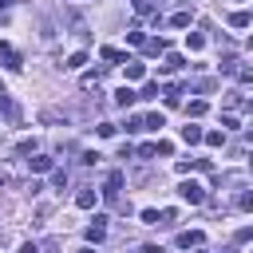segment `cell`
Wrapping results in <instances>:
<instances>
[{"mask_svg":"<svg viewBox=\"0 0 253 253\" xmlns=\"http://www.w3.org/2000/svg\"><path fill=\"white\" fill-rule=\"evenodd\" d=\"M237 206H241V210H253V194H241V198H237Z\"/></svg>","mask_w":253,"mask_h":253,"instance_id":"obj_24","label":"cell"},{"mask_svg":"<svg viewBox=\"0 0 253 253\" xmlns=\"http://www.w3.org/2000/svg\"><path fill=\"white\" fill-rule=\"evenodd\" d=\"M163 123H166V119H163V115L154 111V115H146V123H143V126H146V131H158V126H163Z\"/></svg>","mask_w":253,"mask_h":253,"instance_id":"obj_15","label":"cell"},{"mask_svg":"<svg viewBox=\"0 0 253 253\" xmlns=\"http://www.w3.org/2000/svg\"><path fill=\"white\" fill-rule=\"evenodd\" d=\"M178 68H182V55H166L163 59V72H178Z\"/></svg>","mask_w":253,"mask_h":253,"instance_id":"obj_16","label":"cell"},{"mask_svg":"<svg viewBox=\"0 0 253 253\" xmlns=\"http://www.w3.org/2000/svg\"><path fill=\"white\" fill-rule=\"evenodd\" d=\"M178 194H182V202H190V206L206 202V190H202L198 182H182V186H178Z\"/></svg>","mask_w":253,"mask_h":253,"instance_id":"obj_1","label":"cell"},{"mask_svg":"<svg viewBox=\"0 0 253 253\" xmlns=\"http://www.w3.org/2000/svg\"><path fill=\"white\" fill-rule=\"evenodd\" d=\"M135 12H139V16H150L154 4H150V0H135Z\"/></svg>","mask_w":253,"mask_h":253,"instance_id":"obj_20","label":"cell"},{"mask_svg":"<svg viewBox=\"0 0 253 253\" xmlns=\"http://www.w3.org/2000/svg\"><path fill=\"white\" fill-rule=\"evenodd\" d=\"M143 75H146L143 63H131V59H126V79H143Z\"/></svg>","mask_w":253,"mask_h":253,"instance_id":"obj_11","label":"cell"},{"mask_svg":"<svg viewBox=\"0 0 253 253\" xmlns=\"http://www.w3.org/2000/svg\"><path fill=\"white\" fill-rule=\"evenodd\" d=\"M186 48H190V52H202V48H206V36H202V32H190V36H186Z\"/></svg>","mask_w":253,"mask_h":253,"instance_id":"obj_9","label":"cell"},{"mask_svg":"<svg viewBox=\"0 0 253 253\" xmlns=\"http://www.w3.org/2000/svg\"><path fill=\"white\" fill-rule=\"evenodd\" d=\"M99 55H103V59H111V63H123V59H126V55H123V52H119V48H103V52H99Z\"/></svg>","mask_w":253,"mask_h":253,"instance_id":"obj_14","label":"cell"},{"mask_svg":"<svg viewBox=\"0 0 253 253\" xmlns=\"http://www.w3.org/2000/svg\"><path fill=\"white\" fill-rule=\"evenodd\" d=\"M170 24H174V28H190V12H174Z\"/></svg>","mask_w":253,"mask_h":253,"instance_id":"obj_18","label":"cell"},{"mask_svg":"<svg viewBox=\"0 0 253 253\" xmlns=\"http://www.w3.org/2000/svg\"><path fill=\"white\" fill-rule=\"evenodd\" d=\"M143 221L146 226H158V210H143Z\"/></svg>","mask_w":253,"mask_h":253,"instance_id":"obj_22","label":"cell"},{"mask_svg":"<svg viewBox=\"0 0 253 253\" xmlns=\"http://www.w3.org/2000/svg\"><path fill=\"white\" fill-rule=\"evenodd\" d=\"M4 4H12V0H0V8H4Z\"/></svg>","mask_w":253,"mask_h":253,"instance_id":"obj_27","label":"cell"},{"mask_svg":"<svg viewBox=\"0 0 253 253\" xmlns=\"http://www.w3.org/2000/svg\"><path fill=\"white\" fill-rule=\"evenodd\" d=\"M83 63H87V52H75L68 63H63V68H83Z\"/></svg>","mask_w":253,"mask_h":253,"instance_id":"obj_19","label":"cell"},{"mask_svg":"<svg viewBox=\"0 0 253 253\" xmlns=\"http://www.w3.org/2000/svg\"><path fill=\"white\" fill-rule=\"evenodd\" d=\"M75 206H79V210H91V206H95V190H79Z\"/></svg>","mask_w":253,"mask_h":253,"instance_id":"obj_10","label":"cell"},{"mask_svg":"<svg viewBox=\"0 0 253 253\" xmlns=\"http://www.w3.org/2000/svg\"><path fill=\"white\" fill-rule=\"evenodd\" d=\"M28 166L36 170V174H44V170H52V158H44V154H36V158H28Z\"/></svg>","mask_w":253,"mask_h":253,"instance_id":"obj_8","label":"cell"},{"mask_svg":"<svg viewBox=\"0 0 253 253\" xmlns=\"http://www.w3.org/2000/svg\"><path fill=\"white\" fill-rule=\"evenodd\" d=\"M202 241H206L202 230H186V234H178V245H182V249H198Z\"/></svg>","mask_w":253,"mask_h":253,"instance_id":"obj_2","label":"cell"},{"mask_svg":"<svg viewBox=\"0 0 253 253\" xmlns=\"http://www.w3.org/2000/svg\"><path fill=\"white\" fill-rule=\"evenodd\" d=\"M143 44H146V52H150V55H158V52H166V40H143Z\"/></svg>","mask_w":253,"mask_h":253,"instance_id":"obj_17","label":"cell"},{"mask_svg":"<svg viewBox=\"0 0 253 253\" xmlns=\"http://www.w3.org/2000/svg\"><path fill=\"white\" fill-rule=\"evenodd\" d=\"M186 111H190V119H202V115H206V99H194Z\"/></svg>","mask_w":253,"mask_h":253,"instance_id":"obj_13","label":"cell"},{"mask_svg":"<svg viewBox=\"0 0 253 253\" xmlns=\"http://www.w3.org/2000/svg\"><path fill=\"white\" fill-rule=\"evenodd\" d=\"M0 59H4V68H12V72H20V68H24V63H20V55H16L8 44H0Z\"/></svg>","mask_w":253,"mask_h":253,"instance_id":"obj_5","label":"cell"},{"mask_svg":"<svg viewBox=\"0 0 253 253\" xmlns=\"http://www.w3.org/2000/svg\"><path fill=\"white\" fill-rule=\"evenodd\" d=\"M103 237H107V217H95L87 226V241H103Z\"/></svg>","mask_w":253,"mask_h":253,"instance_id":"obj_3","label":"cell"},{"mask_svg":"<svg viewBox=\"0 0 253 253\" xmlns=\"http://www.w3.org/2000/svg\"><path fill=\"white\" fill-rule=\"evenodd\" d=\"M119 190H123V170H115V174L107 178V190H103V198H111V202H115V198H119Z\"/></svg>","mask_w":253,"mask_h":253,"instance_id":"obj_4","label":"cell"},{"mask_svg":"<svg viewBox=\"0 0 253 253\" xmlns=\"http://www.w3.org/2000/svg\"><path fill=\"white\" fill-rule=\"evenodd\" d=\"M237 79L241 83H253V68H237Z\"/></svg>","mask_w":253,"mask_h":253,"instance_id":"obj_23","label":"cell"},{"mask_svg":"<svg viewBox=\"0 0 253 253\" xmlns=\"http://www.w3.org/2000/svg\"><path fill=\"white\" fill-rule=\"evenodd\" d=\"M237 241H253V226H245V230H237Z\"/></svg>","mask_w":253,"mask_h":253,"instance_id":"obj_25","label":"cell"},{"mask_svg":"<svg viewBox=\"0 0 253 253\" xmlns=\"http://www.w3.org/2000/svg\"><path fill=\"white\" fill-rule=\"evenodd\" d=\"M202 135H206V131H202L198 123H186V126H182V139H186V143H202Z\"/></svg>","mask_w":253,"mask_h":253,"instance_id":"obj_6","label":"cell"},{"mask_svg":"<svg viewBox=\"0 0 253 253\" xmlns=\"http://www.w3.org/2000/svg\"><path fill=\"white\" fill-rule=\"evenodd\" d=\"M135 99H139V95H135L131 87H119V91H115V103H119V107H131Z\"/></svg>","mask_w":253,"mask_h":253,"instance_id":"obj_7","label":"cell"},{"mask_svg":"<svg viewBox=\"0 0 253 253\" xmlns=\"http://www.w3.org/2000/svg\"><path fill=\"white\" fill-rule=\"evenodd\" d=\"M210 146H221V139H226V135H221V131H210V135H202Z\"/></svg>","mask_w":253,"mask_h":253,"instance_id":"obj_21","label":"cell"},{"mask_svg":"<svg viewBox=\"0 0 253 253\" xmlns=\"http://www.w3.org/2000/svg\"><path fill=\"white\" fill-rule=\"evenodd\" d=\"M249 20H253L249 12H234V16H230V28H249Z\"/></svg>","mask_w":253,"mask_h":253,"instance_id":"obj_12","label":"cell"},{"mask_svg":"<svg viewBox=\"0 0 253 253\" xmlns=\"http://www.w3.org/2000/svg\"><path fill=\"white\" fill-rule=\"evenodd\" d=\"M249 48H253V40H249Z\"/></svg>","mask_w":253,"mask_h":253,"instance_id":"obj_28","label":"cell"},{"mask_svg":"<svg viewBox=\"0 0 253 253\" xmlns=\"http://www.w3.org/2000/svg\"><path fill=\"white\" fill-rule=\"evenodd\" d=\"M20 253H40V245H36V241H24V245H20Z\"/></svg>","mask_w":253,"mask_h":253,"instance_id":"obj_26","label":"cell"}]
</instances>
